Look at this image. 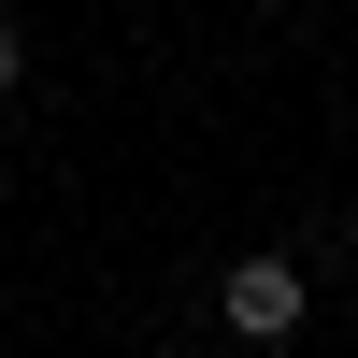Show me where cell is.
Instances as JSON below:
<instances>
[{
	"label": "cell",
	"instance_id": "cell-1",
	"mask_svg": "<svg viewBox=\"0 0 358 358\" xmlns=\"http://www.w3.org/2000/svg\"><path fill=\"white\" fill-rule=\"evenodd\" d=\"M301 301H315L301 258H229V330H244V344H287V330H301Z\"/></svg>",
	"mask_w": 358,
	"mask_h": 358
},
{
	"label": "cell",
	"instance_id": "cell-2",
	"mask_svg": "<svg viewBox=\"0 0 358 358\" xmlns=\"http://www.w3.org/2000/svg\"><path fill=\"white\" fill-rule=\"evenodd\" d=\"M15 72H29V43H15V29H0V101H15Z\"/></svg>",
	"mask_w": 358,
	"mask_h": 358
}]
</instances>
